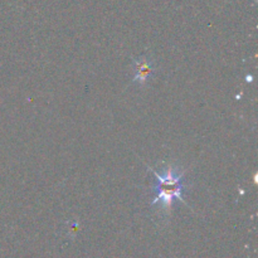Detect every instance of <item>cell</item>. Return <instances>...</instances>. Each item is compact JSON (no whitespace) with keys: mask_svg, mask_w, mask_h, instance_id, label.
Returning a JSON list of instances; mask_svg holds the SVG:
<instances>
[{"mask_svg":"<svg viewBox=\"0 0 258 258\" xmlns=\"http://www.w3.org/2000/svg\"><path fill=\"white\" fill-rule=\"evenodd\" d=\"M134 67V83L143 86L150 80L151 76L154 75L155 71V64L154 60L148 55H140V57L135 58L133 62Z\"/></svg>","mask_w":258,"mask_h":258,"instance_id":"7a4b0ae2","label":"cell"},{"mask_svg":"<svg viewBox=\"0 0 258 258\" xmlns=\"http://www.w3.org/2000/svg\"><path fill=\"white\" fill-rule=\"evenodd\" d=\"M155 175V185H154V199L151 206L160 204L164 212H168L173 207L175 201H184V173L179 171L174 166H168L164 169L163 174L151 169Z\"/></svg>","mask_w":258,"mask_h":258,"instance_id":"6da1fadb","label":"cell"}]
</instances>
